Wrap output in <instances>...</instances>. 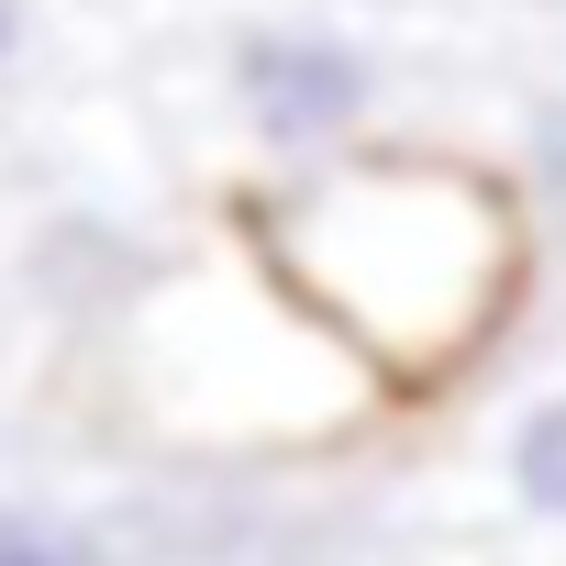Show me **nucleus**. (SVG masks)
I'll return each mask as SVG.
<instances>
[{
    "mask_svg": "<svg viewBox=\"0 0 566 566\" xmlns=\"http://www.w3.org/2000/svg\"><path fill=\"white\" fill-rule=\"evenodd\" d=\"M0 566H90L78 533H56L45 511H0Z\"/></svg>",
    "mask_w": 566,
    "mask_h": 566,
    "instance_id": "3",
    "label": "nucleus"
},
{
    "mask_svg": "<svg viewBox=\"0 0 566 566\" xmlns=\"http://www.w3.org/2000/svg\"><path fill=\"white\" fill-rule=\"evenodd\" d=\"M511 489H522L533 511H555V522H566V400H544V411L511 433Z\"/></svg>",
    "mask_w": 566,
    "mask_h": 566,
    "instance_id": "2",
    "label": "nucleus"
},
{
    "mask_svg": "<svg viewBox=\"0 0 566 566\" xmlns=\"http://www.w3.org/2000/svg\"><path fill=\"white\" fill-rule=\"evenodd\" d=\"M12 56H23V0H0V78H12Z\"/></svg>",
    "mask_w": 566,
    "mask_h": 566,
    "instance_id": "4",
    "label": "nucleus"
},
{
    "mask_svg": "<svg viewBox=\"0 0 566 566\" xmlns=\"http://www.w3.org/2000/svg\"><path fill=\"white\" fill-rule=\"evenodd\" d=\"M233 101H244L255 145L323 156V145H345V134L367 123L378 56H367L356 34H334V23H266V34L233 45Z\"/></svg>",
    "mask_w": 566,
    "mask_h": 566,
    "instance_id": "1",
    "label": "nucleus"
}]
</instances>
